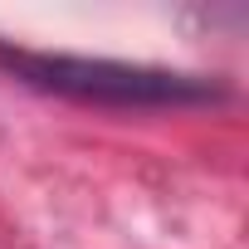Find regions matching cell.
Instances as JSON below:
<instances>
[{
	"mask_svg": "<svg viewBox=\"0 0 249 249\" xmlns=\"http://www.w3.org/2000/svg\"><path fill=\"white\" fill-rule=\"evenodd\" d=\"M0 73L54 98L98 103V107H196L220 103L225 83L200 73H171L147 64H117V59H83V54H44L0 39Z\"/></svg>",
	"mask_w": 249,
	"mask_h": 249,
	"instance_id": "6da1fadb",
	"label": "cell"
}]
</instances>
